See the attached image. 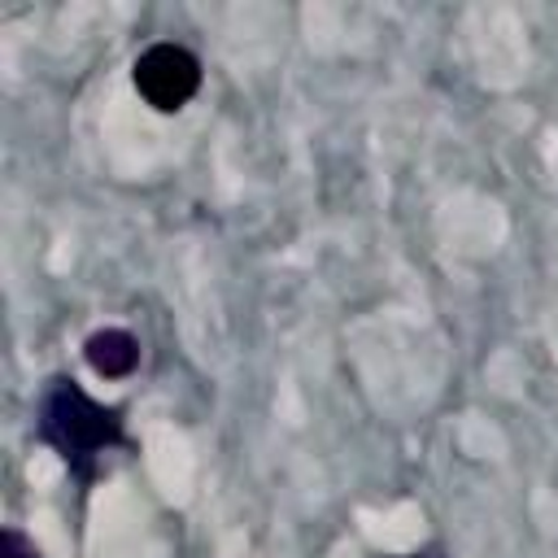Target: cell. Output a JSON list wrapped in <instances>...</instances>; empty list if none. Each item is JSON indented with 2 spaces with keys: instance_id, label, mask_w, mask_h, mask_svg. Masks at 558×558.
I'll use <instances>...</instances> for the list:
<instances>
[{
  "instance_id": "1",
  "label": "cell",
  "mask_w": 558,
  "mask_h": 558,
  "mask_svg": "<svg viewBox=\"0 0 558 558\" xmlns=\"http://www.w3.org/2000/svg\"><path fill=\"white\" fill-rule=\"evenodd\" d=\"M35 427H39V440L52 445L65 458V466L83 480L92 475V462L122 440V414L87 397L65 375L44 384L39 405H35Z\"/></svg>"
},
{
  "instance_id": "2",
  "label": "cell",
  "mask_w": 558,
  "mask_h": 558,
  "mask_svg": "<svg viewBox=\"0 0 558 558\" xmlns=\"http://www.w3.org/2000/svg\"><path fill=\"white\" fill-rule=\"evenodd\" d=\"M135 92L157 113H179L201 92V61L183 44H153L135 57Z\"/></svg>"
},
{
  "instance_id": "3",
  "label": "cell",
  "mask_w": 558,
  "mask_h": 558,
  "mask_svg": "<svg viewBox=\"0 0 558 558\" xmlns=\"http://www.w3.org/2000/svg\"><path fill=\"white\" fill-rule=\"evenodd\" d=\"M83 353H87V366L96 375H105V379H122V375H131L140 366V340L131 331H122V327L92 331L87 344H83Z\"/></svg>"
},
{
  "instance_id": "4",
  "label": "cell",
  "mask_w": 558,
  "mask_h": 558,
  "mask_svg": "<svg viewBox=\"0 0 558 558\" xmlns=\"http://www.w3.org/2000/svg\"><path fill=\"white\" fill-rule=\"evenodd\" d=\"M0 558H44V554L35 549V541H31L22 527H4V536H0Z\"/></svg>"
}]
</instances>
